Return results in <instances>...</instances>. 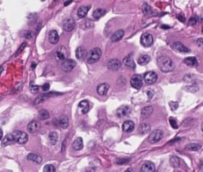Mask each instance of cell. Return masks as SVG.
Here are the masks:
<instances>
[{
    "label": "cell",
    "mask_w": 203,
    "mask_h": 172,
    "mask_svg": "<svg viewBox=\"0 0 203 172\" xmlns=\"http://www.w3.org/2000/svg\"><path fill=\"white\" fill-rule=\"evenodd\" d=\"M169 122H170V124L171 125V127H172L173 128H175V129L178 128V124H177V122L174 118L171 117V118L169 119Z\"/></svg>",
    "instance_id": "cell-42"
},
{
    "label": "cell",
    "mask_w": 203,
    "mask_h": 172,
    "mask_svg": "<svg viewBox=\"0 0 203 172\" xmlns=\"http://www.w3.org/2000/svg\"><path fill=\"white\" fill-rule=\"evenodd\" d=\"M72 148L75 151H80V150L83 149V139L81 137H78L77 139H75V141L72 143Z\"/></svg>",
    "instance_id": "cell-22"
},
{
    "label": "cell",
    "mask_w": 203,
    "mask_h": 172,
    "mask_svg": "<svg viewBox=\"0 0 203 172\" xmlns=\"http://www.w3.org/2000/svg\"><path fill=\"white\" fill-rule=\"evenodd\" d=\"M83 172H95V170L94 169V168L87 167V168H86V169H85V170H84Z\"/></svg>",
    "instance_id": "cell-50"
},
{
    "label": "cell",
    "mask_w": 203,
    "mask_h": 172,
    "mask_svg": "<svg viewBox=\"0 0 203 172\" xmlns=\"http://www.w3.org/2000/svg\"><path fill=\"white\" fill-rule=\"evenodd\" d=\"M91 9V7L90 6H82L79 8L77 12L78 17H80V18H84L85 16L88 13L89 10Z\"/></svg>",
    "instance_id": "cell-24"
},
{
    "label": "cell",
    "mask_w": 203,
    "mask_h": 172,
    "mask_svg": "<svg viewBox=\"0 0 203 172\" xmlns=\"http://www.w3.org/2000/svg\"><path fill=\"white\" fill-rule=\"evenodd\" d=\"M109 86L108 84H106V83H102L101 85H99L97 87V92L101 96H104V95H106L107 93V91L109 90Z\"/></svg>",
    "instance_id": "cell-20"
},
{
    "label": "cell",
    "mask_w": 203,
    "mask_h": 172,
    "mask_svg": "<svg viewBox=\"0 0 203 172\" xmlns=\"http://www.w3.org/2000/svg\"><path fill=\"white\" fill-rule=\"evenodd\" d=\"M197 43H198V45H200V46L203 45V38H199V39H198Z\"/></svg>",
    "instance_id": "cell-51"
},
{
    "label": "cell",
    "mask_w": 203,
    "mask_h": 172,
    "mask_svg": "<svg viewBox=\"0 0 203 172\" xmlns=\"http://www.w3.org/2000/svg\"><path fill=\"white\" fill-rule=\"evenodd\" d=\"M43 172H56V168L52 164H48L44 167V171Z\"/></svg>",
    "instance_id": "cell-40"
},
{
    "label": "cell",
    "mask_w": 203,
    "mask_h": 172,
    "mask_svg": "<svg viewBox=\"0 0 203 172\" xmlns=\"http://www.w3.org/2000/svg\"><path fill=\"white\" fill-rule=\"evenodd\" d=\"M185 90H186L187 92H197V91H198V86L197 85H190V86H186Z\"/></svg>",
    "instance_id": "cell-39"
},
{
    "label": "cell",
    "mask_w": 203,
    "mask_h": 172,
    "mask_svg": "<svg viewBox=\"0 0 203 172\" xmlns=\"http://www.w3.org/2000/svg\"><path fill=\"white\" fill-rule=\"evenodd\" d=\"M163 137V132L160 130H155L153 132H151L148 137V141L151 143H156L159 142Z\"/></svg>",
    "instance_id": "cell-4"
},
{
    "label": "cell",
    "mask_w": 203,
    "mask_h": 172,
    "mask_svg": "<svg viewBox=\"0 0 203 172\" xmlns=\"http://www.w3.org/2000/svg\"><path fill=\"white\" fill-rule=\"evenodd\" d=\"M61 94L62 93H60V92H48V93H44V95H41V96H40L39 97H38V98L36 99L34 104H35V105H38V104L42 103L43 101H46L47 99L49 98V97L59 96V95H61Z\"/></svg>",
    "instance_id": "cell-10"
},
{
    "label": "cell",
    "mask_w": 203,
    "mask_h": 172,
    "mask_svg": "<svg viewBox=\"0 0 203 172\" xmlns=\"http://www.w3.org/2000/svg\"><path fill=\"white\" fill-rule=\"evenodd\" d=\"M130 112L131 109L129 106H121V107L117 108V116L119 118H123V117L129 116Z\"/></svg>",
    "instance_id": "cell-11"
},
{
    "label": "cell",
    "mask_w": 203,
    "mask_h": 172,
    "mask_svg": "<svg viewBox=\"0 0 203 172\" xmlns=\"http://www.w3.org/2000/svg\"><path fill=\"white\" fill-rule=\"evenodd\" d=\"M157 80V74L154 71L147 72L144 75V80L148 85L154 84Z\"/></svg>",
    "instance_id": "cell-7"
},
{
    "label": "cell",
    "mask_w": 203,
    "mask_h": 172,
    "mask_svg": "<svg viewBox=\"0 0 203 172\" xmlns=\"http://www.w3.org/2000/svg\"><path fill=\"white\" fill-rule=\"evenodd\" d=\"M2 136H3V133H2V129H1V128H0V139H2Z\"/></svg>",
    "instance_id": "cell-53"
},
{
    "label": "cell",
    "mask_w": 203,
    "mask_h": 172,
    "mask_svg": "<svg viewBox=\"0 0 203 172\" xmlns=\"http://www.w3.org/2000/svg\"><path fill=\"white\" fill-rule=\"evenodd\" d=\"M130 83L132 87L134 89H139L143 85V77L139 74H135L132 77V78L130 80Z\"/></svg>",
    "instance_id": "cell-5"
},
{
    "label": "cell",
    "mask_w": 203,
    "mask_h": 172,
    "mask_svg": "<svg viewBox=\"0 0 203 172\" xmlns=\"http://www.w3.org/2000/svg\"><path fill=\"white\" fill-rule=\"evenodd\" d=\"M39 116L41 120H47L49 118V113L47 110L41 109L39 111Z\"/></svg>",
    "instance_id": "cell-38"
},
{
    "label": "cell",
    "mask_w": 203,
    "mask_h": 172,
    "mask_svg": "<svg viewBox=\"0 0 203 172\" xmlns=\"http://www.w3.org/2000/svg\"><path fill=\"white\" fill-rule=\"evenodd\" d=\"M124 35H125V31L123 30H118L111 36V41L113 42H116L117 41L121 40L124 37Z\"/></svg>",
    "instance_id": "cell-21"
},
{
    "label": "cell",
    "mask_w": 203,
    "mask_h": 172,
    "mask_svg": "<svg viewBox=\"0 0 203 172\" xmlns=\"http://www.w3.org/2000/svg\"><path fill=\"white\" fill-rule=\"evenodd\" d=\"M153 112V108L152 106H146L141 110V117L143 119L148 118Z\"/></svg>",
    "instance_id": "cell-25"
},
{
    "label": "cell",
    "mask_w": 203,
    "mask_h": 172,
    "mask_svg": "<svg viewBox=\"0 0 203 172\" xmlns=\"http://www.w3.org/2000/svg\"><path fill=\"white\" fill-rule=\"evenodd\" d=\"M157 65H158L159 69L162 72H164V73H168V72L172 71L174 67V63L171 61V59L165 56L158 58V59H157Z\"/></svg>",
    "instance_id": "cell-1"
},
{
    "label": "cell",
    "mask_w": 203,
    "mask_h": 172,
    "mask_svg": "<svg viewBox=\"0 0 203 172\" xmlns=\"http://www.w3.org/2000/svg\"><path fill=\"white\" fill-rule=\"evenodd\" d=\"M27 159L28 160L33 161V162H35L37 163H41L42 162L41 157L38 155L33 154V153H30L27 155Z\"/></svg>",
    "instance_id": "cell-30"
},
{
    "label": "cell",
    "mask_w": 203,
    "mask_h": 172,
    "mask_svg": "<svg viewBox=\"0 0 203 172\" xmlns=\"http://www.w3.org/2000/svg\"><path fill=\"white\" fill-rule=\"evenodd\" d=\"M177 18H178V19H179V21H181L182 23H185L186 18H185V17H184V15H183V14H179Z\"/></svg>",
    "instance_id": "cell-46"
},
{
    "label": "cell",
    "mask_w": 203,
    "mask_h": 172,
    "mask_svg": "<svg viewBox=\"0 0 203 172\" xmlns=\"http://www.w3.org/2000/svg\"><path fill=\"white\" fill-rule=\"evenodd\" d=\"M31 36H32V34H31L30 31H26L24 34V37L26 38H30Z\"/></svg>",
    "instance_id": "cell-48"
},
{
    "label": "cell",
    "mask_w": 203,
    "mask_h": 172,
    "mask_svg": "<svg viewBox=\"0 0 203 172\" xmlns=\"http://www.w3.org/2000/svg\"><path fill=\"white\" fill-rule=\"evenodd\" d=\"M59 125L63 128H67L69 125V119L67 116H62L60 119H59Z\"/></svg>",
    "instance_id": "cell-27"
},
{
    "label": "cell",
    "mask_w": 203,
    "mask_h": 172,
    "mask_svg": "<svg viewBox=\"0 0 203 172\" xmlns=\"http://www.w3.org/2000/svg\"><path fill=\"white\" fill-rule=\"evenodd\" d=\"M30 90H31V92H33V93H37V92L39 91V87H38V85H34V84H31Z\"/></svg>",
    "instance_id": "cell-43"
},
{
    "label": "cell",
    "mask_w": 203,
    "mask_h": 172,
    "mask_svg": "<svg viewBox=\"0 0 203 172\" xmlns=\"http://www.w3.org/2000/svg\"><path fill=\"white\" fill-rule=\"evenodd\" d=\"M169 105H170L171 109L172 110V111H174V110H176L179 107V103L178 102H174V101H171L170 103H169Z\"/></svg>",
    "instance_id": "cell-41"
},
{
    "label": "cell",
    "mask_w": 203,
    "mask_h": 172,
    "mask_svg": "<svg viewBox=\"0 0 203 172\" xmlns=\"http://www.w3.org/2000/svg\"><path fill=\"white\" fill-rule=\"evenodd\" d=\"M202 33H203V27H202Z\"/></svg>",
    "instance_id": "cell-57"
},
{
    "label": "cell",
    "mask_w": 203,
    "mask_h": 172,
    "mask_svg": "<svg viewBox=\"0 0 203 172\" xmlns=\"http://www.w3.org/2000/svg\"><path fill=\"white\" fill-rule=\"evenodd\" d=\"M201 131L203 132V123H202V125H201Z\"/></svg>",
    "instance_id": "cell-56"
},
{
    "label": "cell",
    "mask_w": 203,
    "mask_h": 172,
    "mask_svg": "<svg viewBox=\"0 0 203 172\" xmlns=\"http://www.w3.org/2000/svg\"><path fill=\"white\" fill-rule=\"evenodd\" d=\"M71 2H72V1H66V2H64V6H65V7H67V6H68L69 4H70V3H71Z\"/></svg>",
    "instance_id": "cell-52"
},
{
    "label": "cell",
    "mask_w": 203,
    "mask_h": 172,
    "mask_svg": "<svg viewBox=\"0 0 203 172\" xmlns=\"http://www.w3.org/2000/svg\"><path fill=\"white\" fill-rule=\"evenodd\" d=\"M56 57L60 61L65 60V58H66V51H65L64 47H60V49H58V51L56 52Z\"/></svg>",
    "instance_id": "cell-32"
},
{
    "label": "cell",
    "mask_w": 203,
    "mask_h": 172,
    "mask_svg": "<svg viewBox=\"0 0 203 172\" xmlns=\"http://www.w3.org/2000/svg\"><path fill=\"white\" fill-rule=\"evenodd\" d=\"M141 45L144 47H149L153 43V37L149 33H144L142 34L141 38Z\"/></svg>",
    "instance_id": "cell-6"
},
{
    "label": "cell",
    "mask_w": 203,
    "mask_h": 172,
    "mask_svg": "<svg viewBox=\"0 0 203 172\" xmlns=\"http://www.w3.org/2000/svg\"><path fill=\"white\" fill-rule=\"evenodd\" d=\"M14 142H15V140H14V137L13 134H8L2 139V147H7V146L14 143Z\"/></svg>",
    "instance_id": "cell-19"
},
{
    "label": "cell",
    "mask_w": 203,
    "mask_h": 172,
    "mask_svg": "<svg viewBox=\"0 0 203 172\" xmlns=\"http://www.w3.org/2000/svg\"><path fill=\"white\" fill-rule=\"evenodd\" d=\"M134 127L135 124L132 120H126L122 124V130L125 132H131L133 131Z\"/></svg>",
    "instance_id": "cell-16"
},
{
    "label": "cell",
    "mask_w": 203,
    "mask_h": 172,
    "mask_svg": "<svg viewBox=\"0 0 203 172\" xmlns=\"http://www.w3.org/2000/svg\"><path fill=\"white\" fill-rule=\"evenodd\" d=\"M105 14H106V11H105V10L98 8V9H96L95 11H94L92 15L93 17H94V18H95V19H98V18H100L101 17H102Z\"/></svg>",
    "instance_id": "cell-33"
},
{
    "label": "cell",
    "mask_w": 203,
    "mask_h": 172,
    "mask_svg": "<svg viewBox=\"0 0 203 172\" xmlns=\"http://www.w3.org/2000/svg\"><path fill=\"white\" fill-rule=\"evenodd\" d=\"M32 67H33V69H34V67H35V64H33V65H32Z\"/></svg>",
    "instance_id": "cell-55"
},
{
    "label": "cell",
    "mask_w": 203,
    "mask_h": 172,
    "mask_svg": "<svg viewBox=\"0 0 203 172\" xmlns=\"http://www.w3.org/2000/svg\"><path fill=\"white\" fill-rule=\"evenodd\" d=\"M148 99L149 100H151L152 97V96L154 95V92H153V91H152V90H149V91H148Z\"/></svg>",
    "instance_id": "cell-49"
},
{
    "label": "cell",
    "mask_w": 203,
    "mask_h": 172,
    "mask_svg": "<svg viewBox=\"0 0 203 172\" xmlns=\"http://www.w3.org/2000/svg\"><path fill=\"white\" fill-rule=\"evenodd\" d=\"M201 148V144L199 143H190L186 146V149L189 151H198Z\"/></svg>",
    "instance_id": "cell-35"
},
{
    "label": "cell",
    "mask_w": 203,
    "mask_h": 172,
    "mask_svg": "<svg viewBox=\"0 0 203 172\" xmlns=\"http://www.w3.org/2000/svg\"><path fill=\"white\" fill-rule=\"evenodd\" d=\"M143 12L145 15H151L153 13V11H152V7L150 6H148V4L144 3L143 5Z\"/></svg>",
    "instance_id": "cell-36"
},
{
    "label": "cell",
    "mask_w": 203,
    "mask_h": 172,
    "mask_svg": "<svg viewBox=\"0 0 203 172\" xmlns=\"http://www.w3.org/2000/svg\"><path fill=\"white\" fill-rule=\"evenodd\" d=\"M49 88H50V85H49V83H46V84H44L42 86V89L44 90V91H48L49 89Z\"/></svg>",
    "instance_id": "cell-47"
},
{
    "label": "cell",
    "mask_w": 203,
    "mask_h": 172,
    "mask_svg": "<svg viewBox=\"0 0 203 172\" xmlns=\"http://www.w3.org/2000/svg\"><path fill=\"white\" fill-rule=\"evenodd\" d=\"M107 65V68L111 70H117L121 68V61L117 59H112V60H110L106 64Z\"/></svg>",
    "instance_id": "cell-12"
},
{
    "label": "cell",
    "mask_w": 203,
    "mask_h": 172,
    "mask_svg": "<svg viewBox=\"0 0 203 172\" xmlns=\"http://www.w3.org/2000/svg\"><path fill=\"white\" fill-rule=\"evenodd\" d=\"M150 60H151L150 57L148 56V55H146V54H144V55H141V56L138 58L137 63H138L140 65H146L147 64H148V62L150 61Z\"/></svg>",
    "instance_id": "cell-28"
},
{
    "label": "cell",
    "mask_w": 203,
    "mask_h": 172,
    "mask_svg": "<svg viewBox=\"0 0 203 172\" xmlns=\"http://www.w3.org/2000/svg\"><path fill=\"white\" fill-rule=\"evenodd\" d=\"M173 48H174L175 50L179 52H181V53H188L190 51V49H188L187 47L185 46V45L182 44L181 42H176L173 44Z\"/></svg>",
    "instance_id": "cell-18"
},
{
    "label": "cell",
    "mask_w": 203,
    "mask_h": 172,
    "mask_svg": "<svg viewBox=\"0 0 203 172\" xmlns=\"http://www.w3.org/2000/svg\"><path fill=\"white\" fill-rule=\"evenodd\" d=\"M123 62L128 67H130L132 69H135L136 68V64H135L132 54H129L126 57H125L123 59Z\"/></svg>",
    "instance_id": "cell-14"
},
{
    "label": "cell",
    "mask_w": 203,
    "mask_h": 172,
    "mask_svg": "<svg viewBox=\"0 0 203 172\" xmlns=\"http://www.w3.org/2000/svg\"><path fill=\"white\" fill-rule=\"evenodd\" d=\"M75 65H76V61H75L72 60V59H67L63 63L62 69H63L64 72L68 73V72L71 71L75 67Z\"/></svg>",
    "instance_id": "cell-8"
},
{
    "label": "cell",
    "mask_w": 203,
    "mask_h": 172,
    "mask_svg": "<svg viewBox=\"0 0 203 172\" xmlns=\"http://www.w3.org/2000/svg\"><path fill=\"white\" fill-rule=\"evenodd\" d=\"M150 129H151L150 125H149L148 124L146 123L141 124L139 128L140 132H141V134H147V133H148V132H150Z\"/></svg>",
    "instance_id": "cell-34"
},
{
    "label": "cell",
    "mask_w": 203,
    "mask_h": 172,
    "mask_svg": "<svg viewBox=\"0 0 203 172\" xmlns=\"http://www.w3.org/2000/svg\"><path fill=\"white\" fill-rule=\"evenodd\" d=\"M102 56V50L99 48H94L89 52V54H87L86 57V61L87 62L90 64L96 62L97 61L100 59Z\"/></svg>",
    "instance_id": "cell-2"
},
{
    "label": "cell",
    "mask_w": 203,
    "mask_h": 172,
    "mask_svg": "<svg viewBox=\"0 0 203 172\" xmlns=\"http://www.w3.org/2000/svg\"><path fill=\"white\" fill-rule=\"evenodd\" d=\"M86 53H85V49L83 47H78L76 51H75V56L78 60H83L85 58Z\"/></svg>",
    "instance_id": "cell-29"
},
{
    "label": "cell",
    "mask_w": 203,
    "mask_h": 172,
    "mask_svg": "<svg viewBox=\"0 0 203 172\" xmlns=\"http://www.w3.org/2000/svg\"><path fill=\"white\" fill-rule=\"evenodd\" d=\"M196 23H197L196 18H194V17L190 18V20H189V25H190V26H194Z\"/></svg>",
    "instance_id": "cell-44"
},
{
    "label": "cell",
    "mask_w": 203,
    "mask_h": 172,
    "mask_svg": "<svg viewBox=\"0 0 203 172\" xmlns=\"http://www.w3.org/2000/svg\"><path fill=\"white\" fill-rule=\"evenodd\" d=\"M49 40L52 44H56L60 40V37H59L57 31L51 30L49 33Z\"/></svg>",
    "instance_id": "cell-17"
},
{
    "label": "cell",
    "mask_w": 203,
    "mask_h": 172,
    "mask_svg": "<svg viewBox=\"0 0 203 172\" xmlns=\"http://www.w3.org/2000/svg\"><path fill=\"white\" fill-rule=\"evenodd\" d=\"M39 128H40V124L36 120L31 121L30 123L28 124V127H27L28 132H30V133H35L39 130Z\"/></svg>",
    "instance_id": "cell-15"
},
{
    "label": "cell",
    "mask_w": 203,
    "mask_h": 172,
    "mask_svg": "<svg viewBox=\"0 0 203 172\" xmlns=\"http://www.w3.org/2000/svg\"><path fill=\"white\" fill-rule=\"evenodd\" d=\"M49 143H50L52 145H55L56 143H57V141H58L57 132H50L49 135Z\"/></svg>",
    "instance_id": "cell-31"
},
{
    "label": "cell",
    "mask_w": 203,
    "mask_h": 172,
    "mask_svg": "<svg viewBox=\"0 0 203 172\" xmlns=\"http://www.w3.org/2000/svg\"><path fill=\"white\" fill-rule=\"evenodd\" d=\"M183 62L190 67H196L198 65V61L194 57H189V58H185Z\"/></svg>",
    "instance_id": "cell-23"
},
{
    "label": "cell",
    "mask_w": 203,
    "mask_h": 172,
    "mask_svg": "<svg viewBox=\"0 0 203 172\" xmlns=\"http://www.w3.org/2000/svg\"><path fill=\"white\" fill-rule=\"evenodd\" d=\"M179 159L177 156H171L170 159V163L171 165L173 167H177L179 166Z\"/></svg>",
    "instance_id": "cell-37"
},
{
    "label": "cell",
    "mask_w": 203,
    "mask_h": 172,
    "mask_svg": "<svg viewBox=\"0 0 203 172\" xmlns=\"http://www.w3.org/2000/svg\"><path fill=\"white\" fill-rule=\"evenodd\" d=\"M162 28H165V29H168L169 28V27H166V26H162Z\"/></svg>",
    "instance_id": "cell-54"
},
{
    "label": "cell",
    "mask_w": 203,
    "mask_h": 172,
    "mask_svg": "<svg viewBox=\"0 0 203 172\" xmlns=\"http://www.w3.org/2000/svg\"><path fill=\"white\" fill-rule=\"evenodd\" d=\"M14 137V140L16 143H19V144H24L28 140V135L26 132H21V131H15V132L12 133Z\"/></svg>",
    "instance_id": "cell-3"
},
{
    "label": "cell",
    "mask_w": 203,
    "mask_h": 172,
    "mask_svg": "<svg viewBox=\"0 0 203 172\" xmlns=\"http://www.w3.org/2000/svg\"><path fill=\"white\" fill-rule=\"evenodd\" d=\"M75 27V22L72 18H68L65 19L63 23V27L64 30L67 32L72 31Z\"/></svg>",
    "instance_id": "cell-9"
},
{
    "label": "cell",
    "mask_w": 203,
    "mask_h": 172,
    "mask_svg": "<svg viewBox=\"0 0 203 172\" xmlns=\"http://www.w3.org/2000/svg\"><path fill=\"white\" fill-rule=\"evenodd\" d=\"M155 170H156V167H155L154 163L148 161L143 163L141 168V172H155Z\"/></svg>",
    "instance_id": "cell-13"
},
{
    "label": "cell",
    "mask_w": 203,
    "mask_h": 172,
    "mask_svg": "<svg viewBox=\"0 0 203 172\" xmlns=\"http://www.w3.org/2000/svg\"><path fill=\"white\" fill-rule=\"evenodd\" d=\"M79 107L81 109V112L83 114H86V112H88L89 111V102L86 100H84V101H82L81 102L79 105Z\"/></svg>",
    "instance_id": "cell-26"
},
{
    "label": "cell",
    "mask_w": 203,
    "mask_h": 172,
    "mask_svg": "<svg viewBox=\"0 0 203 172\" xmlns=\"http://www.w3.org/2000/svg\"><path fill=\"white\" fill-rule=\"evenodd\" d=\"M26 43H23V44H22V45H21V47H20V48H19V49H18V51L16 52L15 56H17V55H18V54H20L21 52H22V50H23V49H24V48H25V46H26Z\"/></svg>",
    "instance_id": "cell-45"
}]
</instances>
